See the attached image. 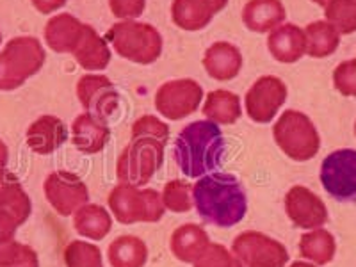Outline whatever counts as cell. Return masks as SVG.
<instances>
[{"instance_id": "obj_1", "label": "cell", "mask_w": 356, "mask_h": 267, "mask_svg": "<svg viewBox=\"0 0 356 267\" xmlns=\"http://www.w3.org/2000/svg\"><path fill=\"white\" fill-rule=\"evenodd\" d=\"M193 205L205 222L230 228L246 216L248 196L234 175L209 173L193 186Z\"/></svg>"}, {"instance_id": "obj_2", "label": "cell", "mask_w": 356, "mask_h": 267, "mask_svg": "<svg viewBox=\"0 0 356 267\" xmlns=\"http://www.w3.org/2000/svg\"><path fill=\"white\" fill-rule=\"evenodd\" d=\"M225 138L211 120L189 123L175 141V161L186 177L202 178L221 164Z\"/></svg>"}, {"instance_id": "obj_3", "label": "cell", "mask_w": 356, "mask_h": 267, "mask_svg": "<svg viewBox=\"0 0 356 267\" xmlns=\"http://www.w3.org/2000/svg\"><path fill=\"white\" fill-rule=\"evenodd\" d=\"M106 41L123 59L136 65H152L162 54V36L150 24L123 20L107 31Z\"/></svg>"}, {"instance_id": "obj_4", "label": "cell", "mask_w": 356, "mask_h": 267, "mask_svg": "<svg viewBox=\"0 0 356 267\" xmlns=\"http://www.w3.org/2000/svg\"><path fill=\"white\" fill-rule=\"evenodd\" d=\"M44 50L33 36L13 38L0 52V91H13L24 86L44 65Z\"/></svg>"}, {"instance_id": "obj_5", "label": "cell", "mask_w": 356, "mask_h": 267, "mask_svg": "<svg viewBox=\"0 0 356 267\" xmlns=\"http://www.w3.org/2000/svg\"><path fill=\"white\" fill-rule=\"evenodd\" d=\"M273 138L280 150L298 162L314 159L321 148V138L316 125L307 114L300 111H285L273 127Z\"/></svg>"}, {"instance_id": "obj_6", "label": "cell", "mask_w": 356, "mask_h": 267, "mask_svg": "<svg viewBox=\"0 0 356 267\" xmlns=\"http://www.w3.org/2000/svg\"><path fill=\"white\" fill-rule=\"evenodd\" d=\"M109 209L122 225L157 222L166 212L162 196L154 189H138L130 184H120L109 195Z\"/></svg>"}, {"instance_id": "obj_7", "label": "cell", "mask_w": 356, "mask_h": 267, "mask_svg": "<svg viewBox=\"0 0 356 267\" xmlns=\"http://www.w3.org/2000/svg\"><path fill=\"white\" fill-rule=\"evenodd\" d=\"M166 143L154 138H136L118 159L116 173L120 182L130 186H146L161 170Z\"/></svg>"}, {"instance_id": "obj_8", "label": "cell", "mask_w": 356, "mask_h": 267, "mask_svg": "<svg viewBox=\"0 0 356 267\" xmlns=\"http://www.w3.org/2000/svg\"><path fill=\"white\" fill-rule=\"evenodd\" d=\"M321 184L337 202H356V150L344 148L324 159L321 166Z\"/></svg>"}, {"instance_id": "obj_9", "label": "cell", "mask_w": 356, "mask_h": 267, "mask_svg": "<svg viewBox=\"0 0 356 267\" xmlns=\"http://www.w3.org/2000/svg\"><path fill=\"white\" fill-rule=\"evenodd\" d=\"M234 253L244 267H285L289 253L278 241L260 234V232H243L232 243Z\"/></svg>"}, {"instance_id": "obj_10", "label": "cell", "mask_w": 356, "mask_h": 267, "mask_svg": "<svg viewBox=\"0 0 356 267\" xmlns=\"http://www.w3.org/2000/svg\"><path fill=\"white\" fill-rule=\"evenodd\" d=\"M203 100V89L193 79H180L162 84L155 95V107L166 120H184L196 113Z\"/></svg>"}, {"instance_id": "obj_11", "label": "cell", "mask_w": 356, "mask_h": 267, "mask_svg": "<svg viewBox=\"0 0 356 267\" xmlns=\"http://www.w3.org/2000/svg\"><path fill=\"white\" fill-rule=\"evenodd\" d=\"M44 196L49 200L54 211L59 216L75 214L84 207L89 200V193L86 184L75 173L70 171H54L44 180Z\"/></svg>"}, {"instance_id": "obj_12", "label": "cell", "mask_w": 356, "mask_h": 267, "mask_svg": "<svg viewBox=\"0 0 356 267\" xmlns=\"http://www.w3.org/2000/svg\"><path fill=\"white\" fill-rule=\"evenodd\" d=\"M287 100V86L282 79L266 75L251 86L246 93V113L255 123H269L275 120L280 107Z\"/></svg>"}, {"instance_id": "obj_13", "label": "cell", "mask_w": 356, "mask_h": 267, "mask_svg": "<svg viewBox=\"0 0 356 267\" xmlns=\"http://www.w3.org/2000/svg\"><path fill=\"white\" fill-rule=\"evenodd\" d=\"M285 211L292 225L305 230H316L328 221V209L323 200L303 186H294L289 191Z\"/></svg>"}, {"instance_id": "obj_14", "label": "cell", "mask_w": 356, "mask_h": 267, "mask_svg": "<svg viewBox=\"0 0 356 267\" xmlns=\"http://www.w3.org/2000/svg\"><path fill=\"white\" fill-rule=\"evenodd\" d=\"M77 98L88 113L104 120L120 106V95L106 75H84L77 82Z\"/></svg>"}, {"instance_id": "obj_15", "label": "cell", "mask_w": 356, "mask_h": 267, "mask_svg": "<svg viewBox=\"0 0 356 267\" xmlns=\"http://www.w3.org/2000/svg\"><path fill=\"white\" fill-rule=\"evenodd\" d=\"M111 138L107 120L91 113L79 114L72 125V141L82 154H98L106 148Z\"/></svg>"}, {"instance_id": "obj_16", "label": "cell", "mask_w": 356, "mask_h": 267, "mask_svg": "<svg viewBox=\"0 0 356 267\" xmlns=\"http://www.w3.org/2000/svg\"><path fill=\"white\" fill-rule=\"evenodd\" d=\"M68 139V129L57 116L38 118L27 130V145L34 154L49 155L61 148Z\"/></svg>"}, {"instance_id": "obj_17", "label": "cell", "mask_w": 356, "mask_h": 267, "mask_svg": "<svg viewBox=\"0 0 356 267\" xmlns=\"http://www.w3.org/2000/svg\"><path fill=\"white\" fill-rule=\"evenodd\" d=\"M267 47H269V52L276 61L284 63V65H292V63L300 61L301 57L307 54L305 31L292 24L280 25L267 38Z\"/></svg>"}, {"instance_id": "obj_18", "label": "cell", "mask_w": 356, "mask_h": 267, "mask_svg": "<svg viewBox=\"0 0 356 267\" xmlns=\"http://www.w3.org/2000/svg\"><path fill=\"white\" fill-rule=\"evenodd\" d=\"M203 68L216 81H232L243 68L241 50L228 41H218L211 49H207L203 56Z\"/></svg>"}, {"instance_id": "obj_19", "label": "cell", "mask_w": 356, "mask_h": 267, "mask_svg": "<svg viewBox=\"0 0 356 267\" xmlns=\"http://www.w3.org/2000/svg\"><path fill=\"white\" fill-rule=\"evenodd\" d=\"M72 54L77 59L79 65L84 70H89V72L106 70L111 63L109 44L88 24H84V27H82L79 43Z\"/></svg>"}, {"instance_id": "obj_20", "label": "cell", "mask_w": 356, "mask_h": 267, "mask_svg": "<svg viewBox=\"0 0 356 267\" xmlns=\"http://www.w3.org/2000/svg\"><path fill=\"white\" fill-rule=\"evenodd\" d=\"M287 13L280 0H250L243 9V22L251 33H269L284 24Z\"/></svg>"}, {"instance_id": "obj_21", "label": "cell", "mask_w": 356, "mask_h": 267, "mask_svg": "<svg viewBox=\"0 0 356 267\" xmlns=\"http://www.w3.org/2000/svg\"><path fill=\"white\" fill-rule=\"evenodd\" d=\"M0 211H6L17 219L18 225H24L31 216V198L22 187L15 173L0 168Z\"/></svg>"}, {"instance_id": "obj_22", "label": "cell", "mask_w": 356, "mask_h": 267, "mask_svg": "<svg viewBox=\"0 0 356 267\" xmlns=\"http://www.w3.org/2000/svg\"><path fill=\"white\" fill-rule=\"evenodd\" d=\"M82 27H84V24H81L73 15L61 13L44 25V41L54 52L72 54L79 43Z\"/></svg>"}, {"instance_id": "obj_23", "label": "cell", "mask_w": 356, "mask_h": 267, "mask_svg": "<svg viewBox=\"0 0 356 267\" xmlns=\"http://www.w3.org/2000/svg\"><path fill=\"white\" fill-rule=\"evenodd\" d=\"M211 244L207 232L198 225H182L171 235V251L180 262L195 264Z\"/></svg>"}, {"instance_id": "obj_24", "label": "cell", "mask_w": 356, "mask_h": 267, "mask_svg": "<svg viewBox=\"0 0 356 267\" xmlns=\"http://www.w3.org/2000/svg\"><path fill=\"white\" fill-rule=\"evenodd\" d=\"M243 114L241 109V98L227 89H216L211 91L203 106V116L209 118L214 123L222 125H234Z\"/></svg>"}, {"instance_id": "obj_25", "label": "cell", "mask_w": 356, "mask_h": 267, "mask_svg": "<svg viewBox=\"0 0 356 267\" xmlns=\"http://www.w3.org/2000/svg\"><path fill=\"white\" fill-rule=\"evenodd\" d=\"M73 227H75L79 234L88 237V239L102 241L106 239V235L113 228V218H111V214L104 207L86 203L84 207H81L75 212Z\"/></svg>"}, {"instance_id": "obj_26", "label": "cell", "mask_w": 356, "mask_h": 267, "mask_svg": "<svg viewBox=\"0 0 356 267\" xmlns=\"http://www.w3.org/2000/svg\"><path fill=\"white\" fill-rule=\"evenodd\" d=\"M107 257L113 267H145L148 260V248L139 237L122 235L111 243Z\"/></svg>"}, {"instance_id": "obj_27", "label": "cell", "mask_w": 356, "mask_h": 267, "mask_svg": "<svg viewBox=\"0 0 356 267\" xmlns=\"http://www.w3.org/2000/svg\"><path fill=\"white\" fill-rule=\"evenodd\" d=\"M216 15L200 0H173L171 18L177 27L184 31H202L211 24Z\"/></svg>"}, {"instance_id": "obj_28", "label": "cell", "mask_w": 356, "mask_h": 267, "mask_svg": "<svg viewBox=\"0 0 356 267\" xmlns=\"http://www.w3.org/2000/svg\"><path fill=\"white\" fill-rule=\"evenodd\" d=\"M307 38V54L310 57H328L339 49L340 34L330 22H314L305 29Z\"/></svg>"}, {"instance_id": "obj_29", "label": "cell", "mask_w": 356, "mask_h": 267, "mask_svg": "<svg viewBox=\"0 0 356 267\" xmlns=\"http://www.w3.org/2000/svg\"><path fill=\"white\" fill-rule=\"evenodd\" d=\"M337 244L333 235L326 230L308 232L301 237L300 241V253L303 259L310 260V262L317 264V266H326L335 257Z\"/></svg>"}, {"instance_id": "obj_30", "label": "cell", "mask_w": 356, "mask_h": 267, "mask_svg": "<svg viewBox=\"0 0 356 267\" xmlns=\"http://www.w3.org/2000/svg\"><path fill=\"white\" fill-rule=\"evenodd\" d=\"M162 203L171 212H189L193 209V186L186 180H171L162 191Z\"/></svg>"}, {"instance_id": "obj_31", "label": "cell", "mask_w": 356, "mask_h": 267, "mask_svg": "<svg viewBox=\"0 0 356 267\" xmlns=\"http://www.w3.org/2000/svg\"><path fill=\"white\" fill-rule=\"evenodd\" d=\"M326 20L339 31V34L355 33L356 0H333L326 8Z\"/></svg>"}, {"instance_id": "obj_32", "label": "cell", "mask_w": 356, "mask_h": 267, "mask_svg": "<svg viewBox=\"0 0 356 267\" xmlns=\"http://www.w3.org/2000/svg\"><path fill=\"white\" fill-rule=\"evenodd\" d=\"M66 267H104L102 253L95 244L73 241L65 250Z\"/></svg>"}, {"instance_id": "obj_33", "label": "cell", "mask_w": 356, "mask_h": 267, "mask_svg": "<svg viewBox=\"0 0 356 267\" xmlns=\"http://www.w3.org/2000/svg\"><path fill=\"white\" fill-rule=\"evenodd\" d=\"M0 267H40V260L33 248L11 241L0 244Z\"/></svg>"}, {"instance_id": "obj_34", "label": "cell", "mask_w": 356, "mask_h": 267, "mask_svg": "<svg viewBox=\"0 0 356 267\" xmlns=\"http://www.w3.org/2000/svg\"><path fill=\"white\" fill-rule=\"evenodd\" d=\"M195 267H244L234 253L221 244H209L200 259L195 262Z\"/></svg>"}, {"instance_id": "obj_35", "label": "cell", "mask_w": 356, "mask_h": 267, "mask_svg": "<svg viewBox=\"0 0 356 267\" xmlns=\"http://www.w3.org/2000/svg\"><path fill=\"white\" fill-rule=\"evenodd\" d=\"M136 138H154L162 143H168L170 127L155 116H141L132 125V139Z\"/></svg>"}, {"instance_id": "obj_36", "label": "cell", "mask_w": 356, "mask_h": 267, "mask_svg": "<svg viewBox=\"0 0 356 267\" xmlns=\"http://www.w3.org/2000/svg\"><path fill=\"white\" fill-rule=\"evenodd\" d=\"M333 84L344 97H356V59L340 63L333 72Z\"/></svg>"}, {"instance_id": "obj_37", "label": "cell", "mask_w": 356, "mask_h": 267, "mask_svg": "<svg viewBox=\"0 0 356 267\" xmlns=\"http://www.w3.org/2000/svg\"><path fill=\"white\" fill-rule=\"evenodd\" d=\"M146 0H109V8L116 18L134 20L139 18L145 11Z\"/></svg>"}, {"instance_id": "obj_38", "label": "cell", "mask_w": 356, "mask_h": 267, "mask_svg": "<svg viewBox=\"0 0 356 267\" xmlns=\"http://www.w3.org/2000/svg\"><path fill=\"white\" fill-rule=\"evenodd\" d=\"M18 227H20L18 221L9 212L0 211V244L15 241V232Z\"/></svg>"}, {"instance_id": "obj_39", "label": "cell", "mask_w": 356, "mask_h": 267, "mask_svg": "<svg viewBox=\"0 0 356 267\" xmlns=\"http://www.w3.org/2000/svg\"><path fill=\"white\" fill-rule=\"evenodd\" d=\"M33 4L43 15H50L52 11L61 9L66 4V0H33Z\"/></svg>"}, {"instance_id": "obj_40", "label": "cell", "mask_w": 356, "mask_h": 267, "mask_svg": "<svg viewBox=\"0 0 356 267\" xmlns=\"http://www.w3.org/2000/svg\"><path fill=\"white\" fill-rule=\"evenodd\" d=\"M200 2H202L207 9H211L214 15H218L219 11H222L228 4V0H200Z\"/></svg>"}, {"instance_id": "obj_41", "label": "cell", "mask_w": 356, "mask_h": 267, "mask_svg": "<svg viewBox=\"0 0 356 267\" xmlns=\"http://www.w3.org/2000/svg\"><path fill=\"white\" fill-rule=\"evenodd\" d=\"M8 146L4 145V141L0 139V168H6V164H8Z\"/></svg>"}, {"instance_id": "obj_42", "label": "cell", "mask_w": 356, "mask_h": 267, "mask_svg": "<svg viewBox=\"0 0 356 267\" xmlns=\"http://www.w3.org/2000/svg\"><path fill=\"white\" fill-rule=\"evenodd\" d=\"M312 2H316V4H319V6H321V8L326 9V8H328L330 4H332L333 0H312Z\"/></svg>"}, {"instance_id": "obj_43", "label": "cell", "mask_w": 356, "mask_h": 267, "mask_svg": "<svg viewBox=\"0 0 356 267\" xmlns=\"http://www.w3.org/2000/svg\"><path fill=\"white\" fill-rule=\"evenodd\" d=\"M291 267H316L314 264H308V262H294L291 264Z\"/></svg>"}, {"instance_id": "obj_44", "label": "cell", "mask_w": 356, "mask_h": 267, "mask_svg": "<svg viewBox=\"0 0 356 267\" xmlns=\"http://www.w3.org/2000/svg\"><path fill=\"white\" fill-rule=\"evenodd\" d=\"M0 43H2V34H0Z\"/></svg>"}, {"instance_id": "obj_45", "label": "cell", "mask_w": 356, "mask_h": 267, "mask_svg": "<svg viewBox=\"0 0 356 267\" xmlns=\"http://www.w3.org/2000/svg\"><path fill=\"white\" fill-rule=\"evenodd\" d=\"M355 134H356V125H355Z\"/></svg>"}]
</instances>
